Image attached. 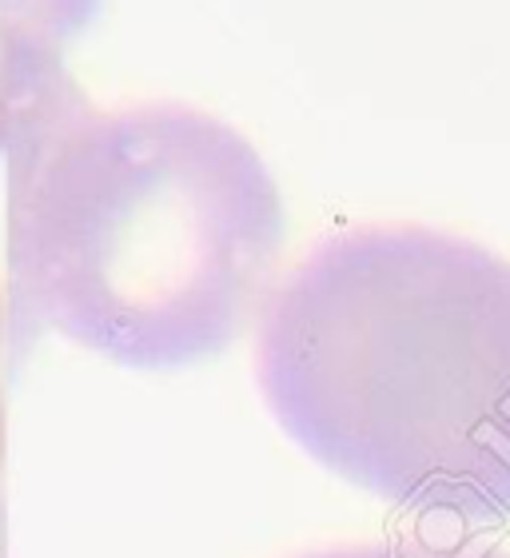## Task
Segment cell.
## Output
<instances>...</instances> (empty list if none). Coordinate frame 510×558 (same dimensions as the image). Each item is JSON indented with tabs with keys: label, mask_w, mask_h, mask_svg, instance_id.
Segmentation results:
<instances>
[{
	"label": "cell",
	"mask_w": 510,
	"mask_h": 558,
	"mask_svg": "<svg viewBox=\"0 0 510 558\" xmlns=\"http://www.w3.org/2000/svg\"><path fill=\"white\" fill-rule=\"evenodd\" d=\"M283 240L271 168L199 108H93L72 88L9 148L21 336L132 372L196 367L247 327Z\"/></svg>",
	"instance_id": "6da1fadb"
},
{
	"label": "cell",
	"mask_w": 510,
	"mask_h": 558,
	"mask_svg": "<svg viewBox=\"0 0 510 558\" xmlns=\"http://www.w3.org/2000/svg\"><path fill=\"white\" fill-rule=\"evenodd\" d=\"M259 384L295 447L379 499L510 519V264L430 228H360L276 288Z\"/></svg>",
	"instance_id": "7a4b0ae2"
},
{
	"label": "cell",
	"mask_w": 510,
	"mask_h": 558,
	"mask_svg": "<svg viewBox=\"0 0 510 558\" xmlns=\"http://www.w3.org/2000/svg\"><path fill=\"white\" fill-rule=\"evenodd\" d=\"M100 0H0V151L72 93L64 48Z\"/></svg>",
	"instance_id": "3957f363"
},
{
	"label": "cell",
	"mask_w": 510,
	"mask_h": 558,
	"mask_svg": "<svg viewBox=\"0 0 510 558\" xmlns=\"http://www.w3.org/2000/svg\"><path fill=\"white\" fill-rule=\"evenodd\" d=\"M307 558H510L499 547H466V543H372V547H348V550H324Z\"/></svg>",
	"instance_id": "277c9868"
},
{
	"label": "cell",
	"mask_w": 510,
	"mask_h": 558,
	"mask_svg": "<svg viewBox=\"0 0 510 558\" xmlns=\"http://www.w3.org/2000/svg\"><path fill=\"white\" fill-rule=\"evenodd\" d=\"M0 327H4V300H0ZM0 463H4V396H0Z\"/></svg>",
	"instance_id": "5b68a950"
}]
</instances>
